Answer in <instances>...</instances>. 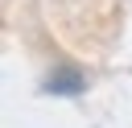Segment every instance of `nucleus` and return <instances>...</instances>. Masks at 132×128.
<instances>
[{
  "label": "nucleus",
  "instance_id": "obj_1",
  "mask_svg": "<svg viewBox=\"0 0 132 128\" xmlns=\"http://www.w3.org/2000/svg\"><path fill=\"white\" fill-rule=\"evenodd\" d=\"M87 87H91V78H87V70L74 66V62H58V66L41 78V91H45V95H58V99H78V95H87Z\"/></svg>",
  "mask_w": 132,
  "mask_h": 128
}]
</instances>
